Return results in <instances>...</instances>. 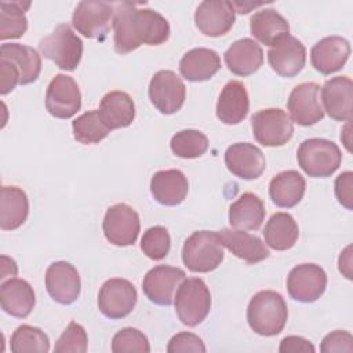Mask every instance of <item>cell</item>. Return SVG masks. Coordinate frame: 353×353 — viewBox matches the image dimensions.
Masks as SVG:
<instances>
[{
	"label": "cell",
	"instance_id": "17",
	"mask_svg": "<svg viewBox=\"0 0 353 353\" xmlns=\"http://www.w3.org/2000/svg\"><path fill=\"white\" fill-rule=\"evenodd\" d=\"M234 14L232 3L228 0H205L196 8L194 22L204 36L219 37L232 29Z\"/></svg>",
	"mask_w": 353,
	"mask_h": 353
},
{
	"label": "cell",
	"instance_id": "9",
	"mask_svg": "<svg viewBox=\"0 0 353 353\" xmlns=\"http://www.w3.org/2000/svg\"><path fill=\"white\" fill-rule=\"evenodd\" d=\"M137 298V290L131 281L120 277L109 279L98 292V309L110 320L124 319L134 310Z\"/></svg>",
	"mask_w": 353,
	"mask_h": 353
},
{
	"label": "cell",
	"instance_id": "13",
	"mask_svg": "<svg viewBox=\"0 0 353 353\" xmlns=\"http://www.w3.org/2000/svg\"><path fill=\"white\" fill-rule=\"evenodd\" d=\"M81 108V92L73 77L57 74L46 91V109L57 119H70Z\"/></svg>",
	"mask_w": 353,
	"mask_h": 353
},
{
	"label": "cell",
	"instance_id": "35",
	"mask_svg": "<svg viewBox=\"0 0 353 353\" xmlns=\"http://www.w3.org/2000/svg\"><path fill=\"white\" fill-rule=\"evenodd\" d=\"M30 1H0V39H19L28 29L26 10Z\"/></svg>",
	"mask_w": 353,
	"mask_h": 353
},
{
	"label": "cell",
	"instance_id": "46",
	"mask_svg": "<svg viewBox=\"0 0 353 353\" xmlns=\"http://www.w3.org/2000/svg\"><path fill=\"white\" fill-rule=\"evenodd\" d=\"M314 350L316 349L310 341L296 335L285 336L279 346L280 353H314Z\"/></svg>",
	"mask_w": 353,
	"mask_h": 353
},
{
	"label": "cell",
	"instance_id": "43",
	"mask_svg": "<svg viewBox=\"0 0 353 353\" xmlns=\"http://www.w3.org/2000/svg\"><path fill=\"white\" fill-rule=\"evenodd\" d=\"M320 350L323 353L332 352H353V336L350 332L343 330H335L324 336L320 345Z\"/></svg>",
	"mask_w": 353,
	"mask_h": 353
},
{
	"label": "cell",
	"instance_id": "6",
	"mask_svg": "<svg viewBox=\"0 0 353 353\" xmlns=\"http://www.w3.org/2000/svg\"><path fill=\"white\" fill-rule=\"evenodd\" d=\"M39 50L59 69L73 72L81 61L83 41L68 23H59L52 33L40 40Z\"/></svg>",
	"mask_w": 353,
	"mask_h": 353
},
{
	"label": "cell",
	"instance_id": "20",
	"mask_svg": "<svg viewBox=\"0 0 353 353\" xmlns=\"http://www.w3.org/2000/svg\"><path fill=\"white\" fill-rule=\"evenodd\" d=\"M324 112L336 121L352 120L353 83L347 76H336L325 81L320 91Z\"/></svg>",
	"mask_w": 353,
	"mask_h": 353
},
{
	"label": "cell",
	"instance_id": "47",
	"mask_svg": "<svg viewBox=\"0 0 353 353\" xmlns=\"http://www.w3.org/2000/svg\"><path fill=\"white\" fill-rule=\"evenodd\" d=\"M233 8H234V12H239V14H248L252 8H256V7H261L263 6L262 3H241V1H230Z\"/></svg>",
	"mask_w": 353,
	"mask_h": 353
},
{
	"label": "cell",
	"instance_id": "39",
	"mask_svg": "<svg viewBox=\"0 0 353 353\" xmlns=\"http://www.w3.org/2000/svg\"><path fill=\"white\" fill-rule=\"evenodd\" d=\"M171 247V237L164 226L149 228L141 239V250L143 254L153 261L164 259Z\"/></svg>",
	"mask_w": 353,
	"mask_h": 353
},
{
	"label": "cell",
	"instance_id": "40",
	"mask_svg": "<svg viewBox=\"0 0 353 353\" xmlns=\"http://www.w3.org/2000/svg\"><path fill=\"white\" fill-rule=\"evenodd\" d=\"M112 352L113 353H149L150 345L146 335L132 327H125L117 331L112 339Z\"/></svg>",
	"mask_w": 353,
	"mask_h": 353
},
{
	"label": "cell",
	"instance_id": "27",
	"mask_svg": "<svg viewBox=\"0 0 353 353\" xmlns=\"http://www.w3.org/2000/svg\"><path fill=\"white\" fill-rule=\"evenodd\" d=\"M221 69V58L216 51L199 47L188 51L179 61V72L188 81H207Z\"/></svg>",
	"mask_w": 353,
	"mask_h": 353
},
{
	"label": "cell",
	"instance_id": "11",
	"mask_svg": "<svg viewBox=\"0 0 353 353\" xmlns=\"http://www.w3.org/2000/svg\"><path fill=\"white\" fill-rule=\"evenodd\" d=\"M149 99L163 114L176 113L185 102L186 87L182 79L172 70H159L149 83Z\"/></svg>",
	"mask_w": 353,
	"mask_h": 353
},
{
	"label": "cell",
	"instance_id": "3",
	"mask_svg": "<svg viewBox=\"0 0 353 353\" xmlns=\"http://www.w3.org/2000/svg\"><path fill=\"white\" fill-rule=\"evenodd\" d=\"M223 244L218 232L199 230L192 233L183 243V265L196 273L215 270L223 261Z\"/></svg>",
	"mask_w": 353,
	"mask_h": 353
},
{
	"label": "cell",
	"instance_id": "4",
	"mask_svg": "<svg viewBox=\"0 0 353 353\" xmlns=\"http://www.w3.org/2000/svg\"><path fill=\"white\" fill-rule=\"evenodd\" d=\"M299 167L313 178L331 176L341 165L342 153L336 143L324 138L305 139L296 152Z\"/></svg>",
	"mask_w": 353,
	"mask_h": 353
},
{
	"label": "cell",
	"instance_id": "34",
	"mask_svg": "<svg viewBox=\"0 0 353 353\" xmlns=\"http://www.w3.org/2000/svg\"><path fill=\"white\" fill-rule=\"evenodd\" d=\"M265 243L276 250L285 251L295 245L299 237V228L295 219L287 212L273 214L263 229Z\"/></svg>",
	"mask_w": 353,
	"mask_h": 353
},
{
	"label": "cell",
	"instance_id": "19",
	"mask_svg": "<svg viewBox=\"0 0 353 353\" xmlns=\"http://www.w3.org/2000/svg\"><path fill=\"white\" fill-rule=\"evenodd\" d=\"M226 168L241 179H256L266 168V160L262 150L248 142L230 145L225 152Z\"/></svg>",
	"mask_w": 353,
	"mask_h": 353
},
{
	"label": "cell",
	"instance_id": "44",
	"mask_svg": "<svg viewBox=\"0 0 353 353\" xmlns=\"http://www.w3.org/2000/svg\"><path fill=\"white\" fill-rule=\"evenodd\" d=\"M0 77H1V83H0L1 95L11 92L21 83L19 70L15 68L12 62L4 58H0Z\"/></svg>",
	"mask_w": 353,
	"mask_h": 353
},
{
	"label": "cell",
	"instance_id": "45",
	"mask_svg": "<svg viewBox=\"0 0 353 353\" xmlns=\"http://www.w3.org/2000/svg\"><path fill=\"white\" fill-rule=\"evenodd\" d=\"M352 186H353V172L352 171H345L341 175L336 176L335 179V196L338 201L346 207L347 210H352Z\"/></svg>",
	"mask_w": 353,
	"mask_h": 353
},
{
	"label": "cell",
	"instance_id": "2",
	"mask_svg": "<svg viewBox=\"0 0 353 353\" xmlns=\"http://www.w3.org/2000/svg\"><path fill=\"white\" fill-rule=\"evenodd\" d=\"M288 319V307L281 294L263 290L256 292L247 307V321L250 328L262 336L280 334Z\"/></svg>",
	"mask_w": 353,
	"mask_h": 353
},
{
	"label": "cell",
	"instance_id": "33",
	"mask_svg": "<svg viewBox=\"0 0 353 353\" xmlns=\"http://www.w3.org/2000/svg\"><path fill=\"white\" fill-rule=\"evenodd\" d=\"M29 214L26 193L18 186H3L0 199V228L15 230L23 225Z\"/></svg>",
	"mask_w": 353,
	"mask_h": 353
},
{
	"label": "cell",
	"instance_id": "24",
	"mask_svg": "<svg viewBox=\"0 0 353 353\" xmlns=\"http://www.w3.org/2000/svg\"><path fill=\"white\" fill-rule=\"evenodd\" d=\"M36 303L33 287L23 279H10L1 281L0 287V305L1 309L18 319H25L30 314Z\"/></svg>",
	"mask_w": 353,
	"mask_h": 353
},
{
	"label": "cell",
	"instance_id": "5",
	"mask_svg": "<svg viewBox=\"0 0 353 353\" xmlns=\"http://www.w3.org/2000/svg\"><path fill=\"white\" fill-rule=\"evenodd\" d=\"M174 305L178 319L188 327H196L205 320L211 309V294L199 277L185 279L178 287Z\"/></svg>",
	"mask_w": 353,
	"mask_h": 353
},
{
	"label": "cell",
	"instance_id": "14",
	"mask_svg": "<svg viewBox=\"0 0 353 353\" xmlns=\"http://www.w3.org/2000/svg\"><path fill=\"white\" fill-rule=\"evenodd\" d=\"M185 277L186 273L181 268L168 265L154 266L143 277V294L156 305L170 306L174 303L175 292Z\"/></svg>",
	"mask_w": 353,
	"mask_h": 353
},
{
	"label": "cell",
	"instance_id": "29",
	"mask_svg": "<svg viewBox=\"0 0 353 353\" xmlns=\"http://www.w3.org/2000/svg\"><path fill=\"white\" fill-rule=\"evenodd\" d=\"M306 190L305 178L295 170L281 171L274 175L269 183V196L272 201L281 208L296 205Z\"/></svg>",
	"mask_w": 353,
	"mask_h": 353
},
{
	"label": "cell",
	"instance_id": "12",
	"mask_svg": "<svg viewBox=\"0 0 353 353\" xmlns=\"http://www.w3.org/2000/svg\"><path fill=\"white\" fill-rule=\"evenodd\" d=\"M327 274L316 263H301L291 269L287 277L290 296L302 303L317 301L325 291Z\"/></svg>",
	"mask_w": 353,
	"mask_h": 353
},
{
	"label": "cell",
	"instance_id": "18",
	"mask_svg": "<svg viewBox=\"0 0 353 353\" xmlns=\"http://www.w3.org/2000/svg\"><path fill=\"white\" fill-rule=\"evenodd\" d=\"M268 62L281 77H294L306 63V48L301 40L287 34L269 48Z\"/></svg>",
	"mask_w": 353,
	"mask_h": 353
},
{
	"label": "cell",
	"instance_id": "26",
	"mask_svg": "<svg viewBox=\"0 0 353 353\" xmlns=\"http://www.w3.org/2000/svg\"><path fill=\"white\" fill-rule=\"evenodd\" d=\"M218 234L223 247L247 263L254 265L269 256V250L258 236L240 229H222Z\"/></svg>",
	"mask_w": 353,
	"mask_h": 353
},
{
	"label": "cell",
	"instance_id": "30",
	"mask_svg": "<svg viewBox=\"0 0 353 353\" xmlns=\"http://www.w3.org/2000/svg\"><path fill=\"white\" fill-rule=\"evenodd\" d=\"M265 204L254 193H243L229 207V223L240 230H256L265 219Z\"/></svg>",
	"mask_w": 353,
	"mask_h": 353
},
{
	"label": "cell",
	"instance_id": "8",
	"mask_svg": "<svg viewBox=\"0 0 353 353\" xmlns=\"http://www.w3.org/2000/svg\"><path fill=\"white\" fill-rule=\"evenodd\" d=\"M114 4L108 1H80L72 15L73 28L87 39L103 40L113 22Z\"/></svg>",
	"mask_w": 353,
	"mask_h": 353
},
{
	"label": "cell",
	"instance_id": "41",
	"mask_svg": "<svg viewBox=\"0 0 353 353\" xmlns=\"http://www.w3.org/2000/svg\"><path fill=\"white\" fill-rule=\"evenodd\" d=\"M88 347L87 332L83 325L70 321L62 335L58 338L54 352L55 353H85Z\"/></svg>",
	"mask_w": 353,
	"mask_h": 353
},
{
	"label": "cell",
	"instance_id": "21",
	"mask_svg": "<svg viewBox=\"0 0 353 353\" xmlns=\"http://www.w3.org/2000/svg\"><path fill=\"white\" fill-rule=\"evenodd\" d=\"M350 55V44L345 37L327 36L310 50L313 68L321 74H331L343 68Z\"/></svg>",
	"mask_w": 353,
	"mask_h": 353
},
{
	"label": "cell",
	"instance_id": "28",
	"mask_svg": "<svg viewBox=\"0 0 353 353\" xmlns=\"http://www.w3.org/2000/svg\"><path fill=\"white\" fill-rule=\"evenodd\" d=\"M98 112L110 130L124 128L135 119V103L127 92L110 91L101 99Z\"/></svg>",
	"mask_w": 353,
	"mask_h": 353
},
{
	"label": "cell",
	"instance_id": "10",
	"mask_svg": "<svg viewBox=\"0 0 353 353\" xmlns=\"http://www.w3.org/2000/svg\"><path fill=\"white\" fill-rule=\"evenodd\" d=\"M102 229L110 244L117 247L132 245L137 241L141 229L139 215L128 204H114L106 210Z\"/></svg>",
	"mask_w": 353,
	"mask_h": 353
},
{
	"label": "cell",
	"instance_id": "1",
	"mask_svg": "<svg viewBox=\"0 0 353 353\" xmlns=\"http://www.w3.org/2000/svg\"><path fill=\"white\" fill-rule=\"evenodd\" d=\"M113 44L117 54H128L139 46H160L170 37L168 21L152 8L135 3H116L113 15Z\"/></svg>",
	"mask_w": 353,
	"mask_h": 353
},
{
	"label": "cell",
	"instance_id": "16",
	"mask_svg": "<svg viewBox=\"0 0 353 353\" xmlns=\"http://www.w3.org/2000/svg\"><path fill=\"white\" fill-rule=\"evenodd\" d=\"M46 288L55 302L72 305L80 295V274L77 269L66 261L52 262L46 270Z\"/></svg>",
	"mask_w": 353,
	"mask_h": 353
},
{
	"label": "cell",
	"instance_id": "25",
	"mask_svg": "<svg viewBox=\"0 0 353 353\" xmlns=\"http://www.w3.org/2000/svg\"><path fill=\"white\" fill-rule=\"evenodd\" d=\"M188 192V178L179 170H161L154 172L150 179V193L163 205L174 207L181 204Z\"/></svg>",
	"mask_w": 353,
	"mask_h": 353
},
{
	"label": "cell",
	"instance_id": "7",
	"mask_svg": "<svg viewBox=\"0 0 353 353\" xmlns=\"http://www.w3.org/2000/svg\"><path fill=\"white\" fill-rule=\"evenodd\" d=\"M251 128L254 138L263 146H283L294 135V124L290 116L279 108L262 109L252 114Z\"/></svg>",
	"mask_w": 353,
	"mask_h": 353
},
{
	"label": "cell",
	"instance_id": "23",
	"mask_svg": "<svg viewBox=\"0 0 353 353\" xmlns=\"http://www.w3.org/2000/svg\"><path fill=\"white\" fill-rule=\"evenodd\" d=\"M228 69L236 76H250L263 63V51L261 46L248 37L236 40L223 54Z\"/></svg>",
	"mask_w": 353,
	"mask_h": 353
},
{
	"label": "cell",
	"instance_id": "38",
	"mask_svg": "<svg viewBox=\"0 0 353 353\" xmlns=\"http://www.w3.org/2000/svg\"><path fill=\"white\" fill-rule=\"evenodd\" d=\"M172 153L181 159H196L208 149V138L199 130H182L170 142Z\"/></svg>",
	"mask_w": 353,
	"mask_h": 353
},
{
	"label": "cell",
	"instance_id": "37",
	"mask_svg": "<svg viewBox=\"0 0 353 353\" xmlns=\"http://www.w3.org/2000/svg\"><path fill=\"white\" fill-rule=\"evenodd\" d=\"M10 349L14 353H47L50 339L40 328L22 324L11 335Z\"/></svg>",
	"mask_w": 353,
	"mask_h": 353
},
{
	"label": "cell",
	"instance_id": "32",
	"mask_svg": "<svg viewBox=\"0 0 353 353\" xmlns=\"http://www.w3.org/2000/svg\"><path fill=\"white\" fill-rule=\"evenodd\" d=\"M0 58L8 59L19 70L21 85L34 83L41 72V58L39 52L19 43H3L0 47Z\"/></svg>",
	"mask_w": 353,
	"mask_h": 353
},
{
	"label": "cell",
	"instance_id": "42",
	"mask_svg": "<svg viewBox=\"0 0 353 353\" xmlns=\"http://www.w3.org/2000/svg\"><path fill=\"white\" fill-rule=\"evenodd\" d=\"M205 350L207 349L201 338L192 332H179L174 335L167 345L168 353H204Z\"/></svg>",
	"mask_w": 353,
	"mask_h": 353
},
{
	"label": "cell",
	"instance_id": "15",
	"mask_svg": "<svg viewBox=\"0 0 353 353\" xmlns=\"http://www.w3.org/2000/svg\"><path fill=\"white\" fill-rule=\"evenodd\" d=\"M287 109L292 123L303 127L319 123L324 117L320 101V85L313 81L298 84L290 92Z\"/></svg>",
	"mask_w": 353,
	"mask_h": 353
},
{
	"label": "cell",
	"instance_id": "31",
	"mask_svg": "<svg viewBox=\"0 0 353 353\" xmlns=\"http://www.w3.org/2000/svg\"><path fill=\"white\" fill-rule=\"evenodd\" d=\"M250 30L258 41L272 47L279 40L290 34V25L274 8H263L251 17Z\"/></svg>",
	"mask_w": 353,
	"mask_h": 353
},
{
	"label": "cell",
	"instance_id": "22",
	"mask_svg": "<svg viewBox=\"0 0 353 353\" xmlns=\"http://www.w3.org/2000/svg\"><path fill=\"white\" fill-rule=\"evenodd\" d=\"M250 109V99L245 85L239 80H230L222 88L216 102V117L228 125L241 123Z\"/></svg>",
	"mask_w": 353,
	"mask_h": 353
},
{
	"label": "cell",
	"instance_id": "36",
	"mask_svg": "<svg viewBox=\"0 0 353 353\" xmlns=\"http://www.w3.org/2000/svg\"><path fill=\"white\" fill-rule=\"evenodd\" d=\"M73 137L83 145L99 143L112 131L101 119L98 110H88L72 121Z\"/></svg>",
	"mask_w": 353,
	"mask_h": 353
}]
</instances>
